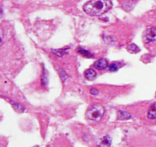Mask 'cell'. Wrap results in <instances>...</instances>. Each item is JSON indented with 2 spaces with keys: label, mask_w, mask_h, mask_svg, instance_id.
Returning <instances> with one entry per match:
<instances>
[{
  "label": "cell",
  "mask_w": 156,
  "mask_h": 147,
  "mask_svg": "<svg viewBox=\"0 0 156 147\" xmlns=\"http://www.w3.org/2000/svg\"><path fill=\"white\" fill-rule=\"evenodd\" d=\"M111 0H90L85 3L83 9L85 13L91 16H99L112 8Z\"/></svg>",
  "instance_id": "6da1fadb"
},
{
  "label": "cell",
  "mask_w": 156,
  "mask_h": 147,
  "mask_svg": "<svg viewBox=\"0 0 156 147\" xmlns=\"http://www.w3.org/2000/svg\"><path fill=\"white\" fill-rule=\"evenodd\" d=\"M105 113V108L101 104H94L88 108L86 112V116L92 121H99Z\"/></svg>",
  "instance_id": "7a4b0ae2"
},
{
  "label": "cell",
  "mask_w": 156,
  "mask_h": 147,
  "mask_svg": "<svg viewBox=\"0 0 156 147\" xmlns=\"http://www.w3.org/2000/svg\"><path fill=\"white\" fill-rule=\"evenodd\" d=\"M143 41L146 43H150L156 41V28H150L144 32Z\"/></svg>",
  "instance_id": "3957f363"
},
{
  "label": "cell",
  "mask_w": 156,
  "mask_h": 147,
  "mask_svg": "<svg viewBox=\"0 0 156 147\" xmlns=\"http://www.w3.org/2000/svg\"><path fill=\"white\" fill-rule=\"evenodd\" d=\"M108 66V61H106L104 58H101V59L98 60L97 61H95L94 64V67H95L98 70H104V69L106 68Z\"/></svg>",
  "instance_id": "277c9868"
},
{
  "label": "cell",
  "mask_w": 156,
  "mask_h": 147,
  "mask_svg": "<svg viewBox=\"0 0 156 147\" xmlns=\"http://www.w3.org/2000/svg\"><path fill=\"white\" fill-rule=\"evenodd\" d=\"M85 77L88 81H94L97 77V73L94 69H88L85 71Z\"/></svg>",
  "instance_id": "5b68a950"
},
{
  "label": "cell",
  "mask_w": 156,
  "mask_h": 147,
  "mask_svg": "<svg viewBox=\"0 0 156 147\" xmlns=\"http://www.w3.org/2000/svg\"><path fill=\"white\" fill-rule=\"evenodd\" d=\"M131 118H132V116L126 111L119 110L118 113H117V119H120V120H126V119H129Z\"/></svg>",
  "instance_id": "8992f818"
},
{
  "label": "cell",
  "mask_w": 156,
  "mask_h": 147,
  "mask_svg": "<svg viewBox=\"0 0 156 147\" xmlns=\"http://www.w3.org/2000/svg\"><path fill=\"white\" fill-rule=\"evenodd\" d=\"M111 138L109 136H105L101 139V142L99 144L98 147H111Z\"/></svg>",
  "instance_id": "52a82bcc"
},
{
  "label": "cell",
  "mask_w": 156,
  "mask_h": 147,
  "mask_svg": "<svg viewBox=\"0 0 156 147\" xmlns=\"http://www.w3.org/2000/svg\"><path fill=\"white\" fill-rule=\"evenodd\" d=\"M148 117L149 119H156V104H153L149 109Z\"/></svg>",
  "instance_id": "ba28073f"
},
{
  "label": "cell",
  "mask_w": 156,
  "mask_h": 147,
  "mask_svg": "<svg viewBox=\"0 0 156 147\" xmlns=\"http://www.w3.org/2000/svg\"><path fill=\"white\" fill-rule=\"evenodd\" d=\"M77 51L79 52L80 55H82L83 57H85V58H94V55L91 53H90L88 51L85 50V49L82 48V47H79L77 48Z\"/></svg>",
  "instance_id": "9c48e42d"
},
{
  "label": "cell",
  "mask_w": 156,
  "mask_h": 147,
  "mask_svg": "<svg viewBox=\"0 0 156 147\" xmlns=\"http://www.w3.org/2000/svg\"><path fill=\"white\" fill-rule=\"evenodd\" d=\"M127 50L128 51H129L130 53L136 54V53H138V52L140 51V49L139 48L138 46L136 45V44H131L127 47Z\"/></svg>",
  "instance_id": "30bf717a"
},
{
  "label": "cell",
  "mask_w": 156,
  "mask_h": 147,
  "mask_svg": "<svg viewBox=\"0 0 156 147\" xmlns=\"http://www.w3.org/2000/svg\"><path fill=\"white\" fill-rule=\"evenodd\" d=\"M52 52L59 57H62L67 53L66 49H57V50H52Z\"/></svg>",
  "instance_id": "8fae6325"
},
{
  "label": "cell",
  "mask_w": 156,
  "mask_h": 147,
  "mask_svg": "<svg viewBox=\"0 0 156 147\" xmlns=\"http://www.w3.org/2000/svg\"><path fill=\"white\" fill-rule=\"evenodd\" d=\"M108 69H109V70H111V71H116V70H117V69H118V67L116 65V64H111L108 66Z\"/></svg>",
  "instance_id": "7c38bea8"
},
{
  "label": "cell",
  "mask_w": 156,
  "mask_h": 147,
  "mask_svg": "<svg viewBox=\"0 0 156 147\" xmlns=\"http://www.w3.org/2000/svg\"><path fill=\"white\" fill-rule=\"evenodd\" d=\"M12 106H13L14 108H15V110H16V111H20V110L23 111V108L21 107H20V106L18 105V104H12Z\"/></svg>",
  "instance_id": "4fadbf2b"
},
{
  "label": "cell",
  "mask_w": 156,
  "mask_h": 147,
  "mask_svg": "<svg viewBox=\"0 0 156 147\" xmlns=\"http://www.w3.org/2000/svg\"><path fill=\"white\" fill-rule=\"evenodd\" d=\"M91 93L93 95H97V94H98V90L95 88H91Z\"/></svg>",
  "instance_id": "5bb4252c"
},
{
  "label": "cell",
  "mask_w": 156,
  "mask_h": 147,
  "mask_svg": "<svg viewBox=\"0 0 156 147\" xmlns=\"http://www.w3.org/2000/svg\"><path fill=\"white\" fill-rule=\"evenodd\" d=\"M34 147H38V146H34Z\"/></svg>",
  "instance_id": "9a60e30c"
}]
</instances>
